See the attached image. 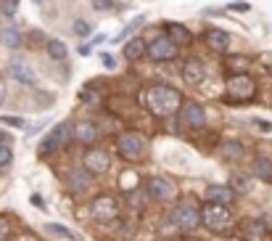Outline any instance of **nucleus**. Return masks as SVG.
<instances>
[{"label":"nucleus","mask_w":272,"mask_h":241,"mask_svg":"<svg viewBox=\"0 0 272 241\" xmlns=\"http://www.w3.org/2000/svg\"><path fill=\"white\" fill-rule=\"evenodd\" d=\"M182 104V96L177 93L174 88H166V85H154L148 90V106H151L154 114L158 117H166V114H174Z\"/></svg>","instance_id":"f257e3e1"},{"label":"nucleus","mask_w":272,"mask_h":241,"mask_svg":"<svg viewBox=\"0 0 272 241\" xmlns=\"http://www.w3.org/2000/svg\"><path fill=\"white\" fill-rule=\"evenodd\" d=\"M201 220L212 233H230L232 230V215H230L228 204H209L201 212Z\"/></svg>","instance_id":"f03ea898"},{"label":"nucleus","mask_w":272,"mask_h":241,"mask_svg":"<svg viewBox=\"0 0 272 241\" xmlns=\"http://www.w3.org/2000/svg\"><path fill=\"white\" fill-rule=\"evenodd\" d=\"M72 133H74V130H72L69 125H64V122H61V125H56L50 133L42 138V143H40V154H42V156H48V154H56V151H61V148H66Z\"/></svg>","instance_id":"7ed1b4c3"},{"label":"nucleus","mask_w":272,"mask_h":241,"mask_svg":"<svg viewBox=\"0 0 272 241\" xmlns=\"http://www.w3.org/2000/svg\"><path fill=\"white\" fill-rule=\"evenodd\" d=\"M90 212H92V217H96L98 222H111V220L119 217V204L111 199L108 193H100V196L92 199Z\"/></svg>","instance_id":"20e7f679"},{"label":"nucleus","mask_w":272,"mask_h":241,"mask_svg":"<svg viewBox=\"0 0 272 241\" xmlns=\"http://www.w3.org/2000/svg\"><path fill=\"white\" fill-rule=\"evenodd\" d=\"M116 148H119V154L124 156V159H140V156L146 154V143H143V138L135 135V133H124V135H119Z\"/></svg>","instance_id":"39448f33"},{"label":"nucleus","mask_w":272,"mask_h":241,"mask_svg":"<svg viewBox=\"0 0 272 241\" xmlns=\"http://www.w3.org/2000/svg\"><path fill=\"white\" fill-rule=\"evenodd\" d=\"M228 90H230V96H232V98H238V101H248V98L256 93V82L251 80L248 74H236V77H230Z\"/></svg>","instance_id":"423d86ee"},{"label":"nucleus","mask_w":272,"mask_h":241,"mask_svg":"<svg viewBox=\"0 0 272 241\" xmlns=\"http://www.w3.org/2000/svg\"><path fill=\"white\" fill-rule=\"evenodd\" d=\"M174 222L180 225L182 233H193V230L198 228L204 220H201V212L196 209V207H182V209L174 212Z\"/></svg>","instance_id":"0eeeda50"},{"label":"nucleus","mask_w":272,"mask_h":241,"mask_svg":"<svg viewBox=\"0 0 272 241\" xmlns=\"http://www.w3.org/2000/svg\"><path fill=\"white\" fill-rule=\"evenodd\" d=\"M148 53H151L154 61H172L177 56V43H172L170 37H158L148 45Z\"/></svg>","instance_id":"6e6552de"},{"label":"nucleus","mask_w":272,"mask_h":241,"mask_svg":"<svg viewBox=\"0 0 272 241\" xmlns=\"http://www.w3.org/2000/svg\"><path fill=\"white\" fill-rule=\"evenodd\" d=\"M85 167H88L90 172H96V175L108 172V167H111V156H108V151H103V148L88 151V154H85Z\"/></svg>","instance_id":"1a4fd4ad"},{"label":"nucleus","mask_w":272,"mask_h":241,"mask_svg":"<svg viewBox=\"0 0 272 241\" xmlns=\"http://www.w3.org/2000/svg\"><path fill=\"white\" fill-rule=\"evenodd\" d=\"M148 193H151L154 199H172L174 196V185L172 180H166V178H151L148 180Z\"/></svg>","instance_id":"9d476101"},{"label":"nucleus","mask_w":272,"mask_h":241,"mask_svg":"<svg viewBox=\"0 0 272 241\" xmlns=\"http://www.w3.org/2000/svg\"><path fill=\"white\" fill-rule=\"evenodd\" d=\"M11 74H14L18 82H22V85H30V88L37 85V74L32 72L30 64H24V61H14L11 64Z\"/></svg>","instance_id":"9b49d317"},{"label":"nucleus","mask_w":272,"mask_h":241,"mask_svg":"<svg viewBox=\"0 0 272 241\" xmlns=\"http://www.w3.org/2000/svg\"><path fill=\"white\" fill-rule=\"evenodd\" d=\"M182 119H185V125L193 127V130H198V127L206 125V114H204V109L198 104H188L185 111H182Z\"/></svg>","instance_id":"f8f14e48"},{"label":"nucleus","mask_w":272,"mask_h":241,"mask_svg":"<svg viewBox=\"0 0 272 241\" xmlns=\"http://www.w3.org/2000/svg\"><path fill=\"white\" fill-rule=\"evenodd\" d=\"M232 196H236V191H232L230 185H212V188L206 191L209 204H230Z\"/></svg>","instance_id":"ddd939ff"},{"label":"nucleus","mask_w":272,"mask_h":241,"mask_svg":"<svg viewBox=\"0 0 272 241\" xmlns=\"http://www.w3.org/2000/svg\"><path fill=\"white\" fill-rule=\"evenodd\" d=\"M182 80L188 85H201L204 82V64L201 61H188L182 67Z\"/></svg>","instance_id":"4468645a"},{"label":"nucleus","mask_w":272,"mask_h":241,"mask_svg":"<svg viewBox=\"0 0 272 241\" xmlns=\"http://www.w3.org/2000/svg\"><path fill=\"white\" fill-rule=\"evenodd\" d=\"M74 135H77V141L85 143V146L98 141V130H96V125H90V122H80L77 127H74Z\"/></svg>","instance_id":"2eb2a0df"},{"label":"nucleus","mask_w":272,"mask_h":241,"mask_svg":"<svg viewBox=\"0 0 272 241\" xmlns=\"http://www.w3.org/2000/svg\"><path fill=\"white\" fill-rule=\"evenodd\" d=\"M206 43H209V48H214V51H228L230 35L222 32V30H209V35H206Z\"/></svg>","instance_id":"dca6fc26"},{"label":"nucleus","mask_w":272,"mask_h":241,"mask_svg":"<svg viewBox=\"0 0 272 241\" xmlns=\"http://www.w3.org/2000/svg\"><path fill=\"white\" fill-rule=\"evenodd\" d=\"M45 233L58 236V238H69V241H82V236L77 233V230H72L66 225H58V222H48V225H45Z\"/></svg>","instance_id":"f3484780"},{"label":"nucleus","mask_w":272,"mask_h":241,"mask_svg":"<svg viewBox=\"0 0 272 241\" xmlns=\"http://www.w3.org/2000/svg\"><path fill=\"white\" fill-rule=\"evenodd\" d=\"M243 233H246L251 241H264V238H267V225H264L262 220H251V222H246Z\"/></svg>","instance_id":"a211bd4d"},{"label":"nucleus","mask_w":272,"mask_h":241,"mask_svg":"<svg viewBox=\"0 0 272 241\" xmlns=\"http://www.w3.org/2000/svg\"><path fill=\"white\" fill-rule=\"evenodd\" d=\"M66 183H69V188H72V191H77V193L88 191V185H90L88 172H80V170H72V172H69V178H66Z\"/></svg>","instance_id":"6ab92c4d"},{"label":"nucleus","mask_w":272,"mask_h":241,"mask_svg":"<svg viewBox=\"0 0 272 241\" xmlns=\"http://www.w3.org/2000/svg\"><path fill=\"white\" fill-rule=\"evenodd\" d=\"M146 51H148V45H146L143 40H140V37H132V40H130V43L124 45V56H127L130 61H138Z\"/></svg>","instance_id":"aec40b11"},{"label":"nucleus","mask_w":272,"mask_h":241,"mask_svg":"<svg viewBox=\"0 0 272 241\" xmlns=\"http://www.w3.org/2000/svg\"><path fill=\"white\" fill-rule=\"evenodd\" d=\"M0 43H3L6 48L16 51V48H22V35H18V30H14V27H6V30L0 32Z\"/></svg>","instance_id":"412c9836"},{"label":"nucleus","mask_w":272,"mask_h":241,"mask_svg":"<svg viewBox=\"0 0 272 241\" xmlns=\"http://www.w3.org/2000/svg\"><path fill=\"white\" fill-rule=\"evenodd\" d=\"M170 40L177 43V45H185V43H190V40H193V35L188 32L182 24H170Z\"/></svg>","instance_id":"4be33fe9"},{"label":"nucleus","mask_w":272,"mask_h":241,"mask_svg":"<svg viewBox=\"0 0 272 241\" xmlns=\"http://www.w3.org/2000/svg\"><path fill=\"white\" fill-rule=\"evenodd\" d=\"M222 154H224V159L238 162V159H243V146L236 143V141H224L222 143Z\"/></svg>","instance_id":"5701e85b"},{"label":"nucleus","mask_w":272,"mask_h":241,"mask_svg":"<svg viewBox=\"0 0 272 241\" xmlns=\"http://www.w3.org/2000/svg\"><path fill=\"white\" fill-rule=\"evenodd\" d=\"M45 51H48V56H50V59H56V61L66 59V43H61V40H48Z\"/></svg>","instance_id":"b1692460"},{"label":"nucleus","mask_w":272,"mask_h":241,"mask_svg":"<svg viewBox=\"0 0 272 241\" xmlns=\"http://www.w3.org/2000/svg\"><path fill=\"white\" fill-rule=\"evenodd\" d=\"M254 172L259 175L262 180H272V162L264 159V156H259V159L254 162Z\"/></svg>","instance_id":"393cba45"},{"label":"nucleus","mask_w":272,"mask_h":241,"mask_svg":"<svg viewBox=\"0 0 272 241\" xmlns=\"http://www.w3.org/2000/svg\"><path fill=\"white\" fill-rule=\"evenodd\" d=\"M230 188L236 191V193H246L251 188V180L246 178V175H240V172H232V183H230Z\"/></svg>","instance_id":"a878e982"},{"label":"nucleus","mask_w":272,"mask_h":241,"mask_svg":"<svg viewBox=\"0 0 272 241\" xmlns=\"http://www.w3.org/2000/svg\"><path fill=\"white\" fill-rule=\"evenodd\" d=\"M18 11V0H0V14L3 16H14Z\"/></svg>","instance_id":"bb28decb"},{"label":"nucleus","mask_w":272,"mask_h":241,"mask_svg":"<svg viewBox=\"0 0 272 241\" xmlns=\"http://www.w3.org/2000/svg\"><path fill=\"white\" fill-rule=\"evenodd\" d=\"M72 30H74V35L85 37V35H90V24H88V22H82V19H80V22H74V27H72Z\"/></svg>","instance_id":"cd10ccee"},{"label":"nucleus","mask_w":272,"mask_h":241,"mask_svg":"<svg viewBox=\"0 0 272 241\" xmlns=\"http://www.w3.org/2000/svg\"><path fill=\"white\" fill-rule=\"evenodd\" d=\"M14 159V154H11V148L8 146H0V167H8Z\"/></svg>","instance_id":"c85d7f7f"},{"label":"nucleus","mask_w":272,"mask_h":241,"mask_svg":"<svg viewBox=\"0 0 272 241\" xmlns=\"http://www.w3.org/2000/svg\"><path fill=\"white\" fill-rule=\"evenodd\" d=\"M140 24H143V16H138V19H132V22H130V27H127V30H124V32H122L119 37H116V40H124V37H127L130 32H135V30H138V27H140Z\"/></svg>","instance_id":"c756f323"},{"label":"nucleus","mask_w":272,"mask_h":241,"mask_svg":"<svg viewBox=\"0 0 272 241\" xmlns=\"http://www.w3.org/2000/svg\"><path fill=\"white\" fill-rule=\"evenodd\" d=\"M92 8H96V11H111V8H114V0H92Z\"/></svg>","instance_id":"7c9ffc66"},{"label":"nucleus","mask_w":272,"mask_h":241,"mask_svg":"<svg viewBox=\"0 0 272 241\" xmlns=\"http://www.w3.org/2000/svg\"><path fill=\"white\" fill-rule=\"evenodd\" d=\"M100 61H103V67H108V69H114V67H116V59H114L111 53H103V56H100Z\"/></svg>","instance_id":"2f4dec72"},{"label":"nucleus","mask_w":272,"mask_h":241,"mask_svg":"<svg viewBox=\"0 0 272 241\" xmlns=\"http://www.w3.org/2000/svg\"><path fill=\"white\" fill-rule=\"evenodd\" d=\"M3 125H11V127H24V119H18V117H3Z\"/></svg>","instance_id":"473e14b6"},{"label":"nucleus","mask_w":272,"mask_h":241,"mask_svg":"<svg viewBox=\"0 0 272 241\" xmlns=\"http://www.w3.org/2000/svg\"><path fill=\"white\" fill-rule=\"evenodd\" d=\"M248 3H246V0H238V3H230V11H248Z\"/></svg>","instance_id":"72a5a7b5"},{"label":"nucleus","mask_w":272,"mask_h":241,"mask_svg":"<svg viewBox=\"0 0 272 241\" xmlns=\"http://www.w3.org/2000/svg\"><path fill=\"white\" fill-rule=\"evenodd\" d=\"M6 233H8V220H6V215H0V238Z\"/></svg>","instance_id":"f704fd0d"},{"label":"nucleus","mask_w":272,"mask_h":241,"mask_svg":"<svg viewBox=\"0 0 272 241\" xmlns=\"http://www.w3.org/2000/svg\"><path fill=\"white\" fill-rule=\"evenodd\" d=\"M3 101H6V82L0 80V106H3Z\"/></svg>","instance_id":"c9c22d12"},{"label":"nucleus","mask_w":272,"mask_h":241,"mask_svg":"<svg viewBox=\"0 0 272 241\" xmlns=\"http://www.w3.org/2000/svg\"><path fill=\"white\" fill-rule=\"evenodd\" d=\"M256 125L264 130V133H270V130H272V125H270V122H262V119H256Z\"/></svg>","instance_id":"e433bc0d"},{"label":"nucleus","mask_w":272,"mask_h":241,"mask_svg":"<svg viewBox=\"0 0 272 241\" xmlns=\"http://www.w3.org/2000/svg\"><path fill=\"white\" fill-rule=\"evenodd\" d=\"M80 53H82V56H90V53H92V45H82Z\"/></svg>","instance_id":"4c0bfd02"},{"label":"nucleus","mask_w":272,"mask_h":241,"mask_svg":"<svg viewBox=\"0 0 272 241\" xmlns=\"http://www.w3.org/2000/svg\"><path fill=\"white\" fill-rule=\"evenodd\" d=\"M3 141H6V135H3V130H0V146H3Z\"/></svg>","instance_id":"58836bf2"},{"label":"nucleus","mask_w":272,"mask_h":241,"mask_svg":"<svg viewBox=\"0 0 272 241\" xmlns=\"http://www.w3.org/2000/svg\"><path fill=\"white\" fill-rule=\"evenodd\" d=\"M34 3H42V0H34Z\"/></svg>","instance_id":"ea45409f"}]
</instances>
